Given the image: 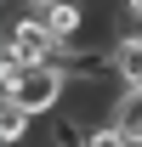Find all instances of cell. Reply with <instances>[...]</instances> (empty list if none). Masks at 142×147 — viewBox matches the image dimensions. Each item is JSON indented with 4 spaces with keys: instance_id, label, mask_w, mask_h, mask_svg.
Here are the masks:
<instances>
[{
    "instance_id": "cell-1",
    "label": "cell",
    "mask_w": 142,
    "mask_h": 147,
    "mask_svg": "<svg viewBox=\"0 0 142 147\" xmlns=\"http://www.w3.org/2000/svg\"><path fill=\"white\" fill-rule=\"evenodd\" d=\"M6 102L23 108V113H34V119L63 113V102H68V74L57 68V62H34V68L17 74V85L6 91Z\"/></svg>"
},
{
    "instance_id": "cell-2",
    "label": "cell",
    "mask_w": 142,
    "mask_h": 147,
    "mask_svg": "<svg viewBox=\"0 0 142 147\" xmlns=\"http://www.w3.org/2000/svg\"><path fill=\"white\" fill-rule=\"evenodd\" d=\"M0 57H17L23 68H34V62H57V34L46 28L40 11H29V17L6 23V51H0Z\"/></svg>"
},
{
    "instance_id": "cell-3",
    "label": "cell",
    "mask_w": 142,
    "mask_h": 147,
    "mask_svg": "<svg viewBox=\"0 0 142 147\" xmlns=\"http://www.w3.org/2000/svg\"><path fill=\"white\" fill-rule=\"evenodd\" d=\"M40 17H46V28L57 34V45H80V28H85V6H80V0H57Z\"/></svg>"
},
{
    "instance_id": "cell-4",
    "label": "cell",
    "mask_w": 142,
    "mask_h": 147,
    "mask_svg": "<svg viewBox=\"0 0 142 147\" xmlns=\"http://www.w3.org/2000/svg\"><path fill=\"white\" fill-rule=\"evenodd\" d=\"M34 142V113H23V108H0V147H29Z\"/></svg>"
},
{
    "instance_id": "cell-5",
    "label": "cell",
    "mask_w": 142,
    "mask_h": 147,
    "mask_svg": "<svg viewBox=\"0 0 142 147\" xmlns=\"http://www.w3.org/2000/svg\"><path fill=\"white\" fill-rule=\"evenodd\" d=\"M119 11H125V23H131V28H142V0H125Z\"/></svg>"
},
{
    "instance_id": "cell-6",
    "label": "cell",
    "mask_w": 142,
    "mask_h": 147,
    "mask_svg": "<svg viewBox=\"0 0 142 147\" xmlns=\"http://www.w3.org/2000/svg\"><path fill=\"white\" fill-rule=\"evenodd\" d=\"M23 6H29V11H46V6H57V0H23Z\"/></svg>"
}]
</instances>
